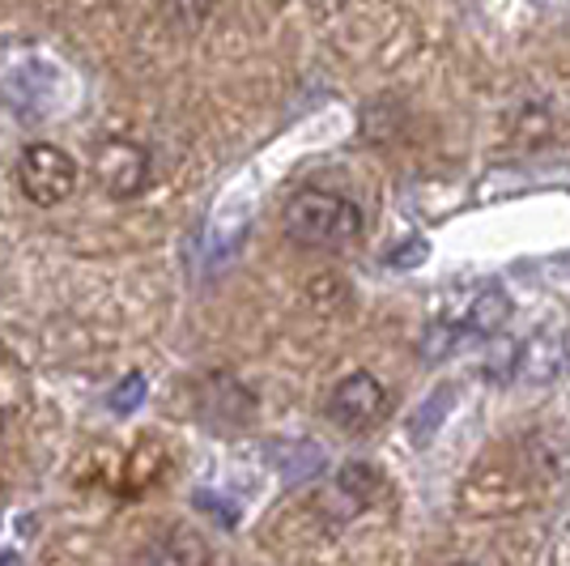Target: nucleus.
<instances>
[{
  "label": "nucleus",
  "mask_w": 570,
  "mask_h": 566,
  "mask_svg": "<svg viewBox=\"0 0 570 566\" xmlns=\"http://www.w3.org/2000/svg\"><path fill=\"white\" fill-rule=\"evenodd\" d=\"M383 409H387V392H383L380 379L371 375V371H354V375H345L333 388L328 422L350 430V435H362V430H371V426L380 422Z\"/></svg>",
  "instance_id": "obj_4"
},
{
  "label": "nucleus",
  "mask_w": 570,
  "mask_h": 566,
  "mask_svg": "<svg viewBox=\"0 0 570 566\" xmlns=\"http://www.w3.org/2000/svg\"><path fill=\"white\" fill-rule=\"evenodd\" d=\"M0 422H4V418H0Z\"/></svg>",
  "instance_id": "obj_10"
},
{
  "label": "nucleus",
  "mask_w": 570,
  "mask_h": 566,
  "mask_svg": "<svg viewBox=\"0 0 570 566\" xmlns=\"http://www.w3.org/2000/svg\"><path fill=\"white\" fill-rule=\"evenodd\" d=\"M426 243H422V238H409V243H404V247H396V252H387V264H392V269H413V264H422V260H426Z\"/></svg>",
  "instance_id": "obj_8"
},
{
  "label": "nucleus",
  "mask_w": 570,
  "mask_h": 566,
  "mask_svg": "<svg viewBox=\"0 0 570 566\" xmlns=\"http://www.w3.org/2000/svg\"><path fill=\"white\" fill-rule=\"evenodd\" d=\"M141 401H145V375H128L116 392H111V409H116V413H132Z\"/></svg>",
  "instance_id": "obj_7"
},
{
  "label": "nucleus",
  "mask_w": 570,
  "mask_h": 566,
  "mask_svg": "<svg viewBox=\"0 0 570 566\" xmlns=\"http://www.w3.org/2000/svg\"><path fill=\"white\" fill-rule=\"evenodd\" d=\"M452 566H476V563H452Z\"/></svg>",
  "instance_id": "obj_9"
},
{
  "label": "nucleus",
  "mask_w": 570,
  "mask_h": 566,
  "mask_svg": "<svg viewBox=\"0 0 570 566\" xmlns=\"http://www.w3.org/2000/svg\"><path fill=\"white\" fill-rule=\"evenodd\" d=\"M380 490H383L380 469L366 465V460H354V465H345V469L333 477V498L341 502V516H357Z\"/></svg>",
  "instance_id": "obj_5"
},
{
  "label": "nucleus",
  "mask_w": 570,
  "mask_h": 566,
  "mask_svg": "<svg viewBox=\"0 0 570 566\" xmlns=\"http://www.w3.org/2000/svg\"><path fill=\"white\" fill-rule=\"evenodd\" d=\"M357 231H362V209L341 192L303 188L285 205V235L303 247L336 252V247H350Z\"/></svg>",
  "instance_id": "obj_1"
},
{
  "label": "nucleus",
  "mask_w": 570,
  "mask_h": 566,
  "mask_svg": "<svg viewBox=\"0 0 570 566\" xmlns=\"http://www.w3.org/2000/svg\"><path fill=\"white\" fill-rule=\"evenodd\" d=\"M507 320H511V299L502 294L499 285H485V290H476V299L464 311V324L460 329L476 332V336H494Z\"/></svg>",
  "instance_id": "obj_6"
},
{
  "label": "nucleus",
  "mask_w": 570,
  "mask_h": 566,
  "mask_svg": "<svg viewBox=\"0 0 570 566\" xmlns=\"http://www.w3.org/2000/svg\"><path fill=\"white\" fill-rule=\"evenodd\" d=\"M18 188L30 205L39 209H51V205H65L77 188V163L60 145L35 142L22 149L18 158Z\"/></svg>",
  "instance_id": "obj_2"
},
{
  "label": "nucleus",
  "mask_w": 570,
  "mask_h": 566,
  "mask_svg": "<svg viewBox=\"0 0 570 566\" xmlns=\"http://www.w3.org/2000/svg\"><path fill=\"white\" fill-rule=\"evenodd\" d=\"M149 149L141 142H128V137H111L95 149V179L102 184V192H111L119 201L128 196H141L149 184Z\"/></svg>",
  "instance_id": "obj_3"
}]
</instances>
